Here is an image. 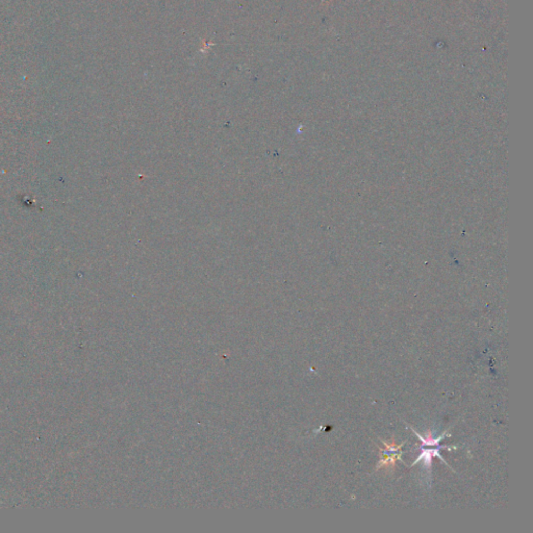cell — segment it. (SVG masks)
I'll return each mask as SVG.
<instances>
[{
  "instance_id": "obj_3",
  "label": "cell",
  "mask_w": 533,
  "mask_h": 533,
  "mask_svg": "<svg viewBox=\"0 0 533 533\" xmlns=\"http://www.w3.org/2000/svg\"><path fill=\"white\" fill-rule=\"evenodd\" d=\"M383 444H384V446L386 447L385 452H387V453H391V452H397V451L401 450L402 446H403L405 443H402L401 445L396 446L394 442H392V443H388V442H386V441H383Z\"/></svg>"
},
{
  "instance_id": "obj_1",
  "label": "cell",
  "mask_w": 533,
  "mask_h": 533,
  "mask_svg": "<svg viewBox=\"0 0 533 533\" xmlns=\"http://www.w3.org/2000/svg\"><path fill=\"white\" fill-rule=\"evenodd\" d=\"M442 448H449V449H451V447H447V446H442V447H441V446H439V445L435 446V448H431V449H426L425 447H421V451H422V453H421L420 456H418V458L414 461V463L411 465V467H413L416 463L423 461V462H424V466H425L427 469H430V467H431V462H432V459H433V458H437V459L441 460L442 462L446 463V462L444 461V459L442 458V455L440 454V450H441Z\"/></svg>"
},
{
  "instance_id": "obj_2",
  "label": "cell",
  "mask_w": 533,
  "mask_h": 533,
  "mask_svg": "<svg viewBox=\"0 0 533 533\" xmlns=\"http://www.w3.org/2000/svg\"><path fill=\"white\" fill-rule=\"evenodd\" d=\"M384 454V458L379 461L378 465H377V470L382 469V468H385L387 466H395L396 462L399 461L401 459V455H402V452L400 453H397V454H393V455H388L387 453H383Z\"/></svg>"
}]
</instances>
